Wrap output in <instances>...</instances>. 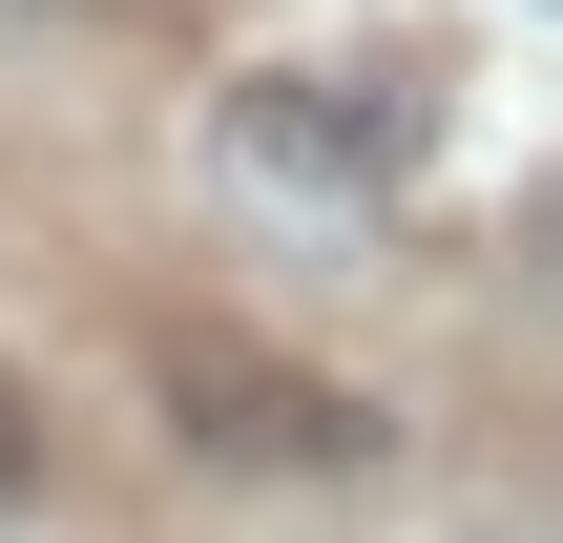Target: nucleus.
Returning <instances> with one entry per match:
<instances>
[{
    "label": "nucleus",
    "instance_id": "3",
    "mask_svg": "<svg viewBox=\"0 0 563 543\" xmlns=\"http://www.w3.org/2000/svg\"><path fill=\"white\" fill-rule=\"evenodd\" d=\"M21 481H42V419H21V398H0V502H21Z\"/></svg>",
    "mask_w": 563,
    "mask_h": 543
},
{
    "label": "nucleus",
    "instance_id": "1",
    "mask_svg": "<svg viewBox=\"0 0 563 543\" xmlns=\"http://www.w3.org/2000/svg\"><path fill=\"white\" fill-rule=\"evenodd\" d=\"M146 398H167V439L230 460V481H376V460H397V419H376L355 377H313V356H272V335H230V314H167V335H146Z\"/></svg>",
    "mask_w": 563,
    "mask_h": 543
},
{
    "label": "nucleus",
    "instance_id": "2",
    "mask_svg": "<svg viewBox=\"0 0 563 543\" xmlns=\"http://www.w3.org/2000/svg\"><path fill=\"white\" fill-rule=\"evenodd\" d=\"M418 146H439V84H418V63H251V84H230V167L292 188V209H355V188H397Z\"/></svg>",
    "mask_w": 563,
    "mask_h": 543
}]
</instances>
